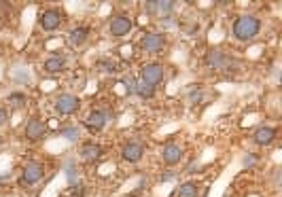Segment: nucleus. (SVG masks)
Returning <instances> with one entry per match:
<instances>
[{
	"mask_svg": "<svg viewBox=\"0 0 282 197\" xmlns=\"http://www.w3.org/2000/svg\"><path fill=\"white\" fill-rule=\"evenodd\" d=\"M263 28V22L259 20L257 15H250V13H244V15H238L236 20L232 22V34L236 40H242V42H248L252 38H257L261 34Z\"/></svg>",
	"mask_w": 282,
	"mask_h": 197,
	"instance_id": "nucleus-1",
	"label": "nucleus"
},
{
	"mask_svg": "<svg viewBox=\"0 0 282 197\" xmlns=\"http://www.w3.org/2000/svg\"><path fill=\"white\" fill-rule=\"evenodd\" d=\"M140 83H144L148 87H157L160 83H164L166 78V66L160 64V62H148V64H142V68H140Z\"/></svg>",
	"mask_w": 282,
	"mask_h": 197,
	"instance_id": "nucleus-2",
	"label": "nucleus"
},
{
	"mask_svg": "<svg viewBox=\"0 0 282 197\" xmlns=\"http://www.w3.org/2000/svg\"><path fill=\"white\" fill-rule=\"evenodd\" d=\"M64 24V13L58 6H47L38 13V26L42 32H56Z\"/></svg>",
	"mask_w": 282,
	"mask_h": 197,
	"instance_id": "nucleus-3",
	"label": "nucleus"
},
{
	"mask_svg": "<svg viewBox=\"0 0 282 197\" xmlns=\"http://www.w3.org/2000/svg\"><path fill=\"white\" fill-rule=\"evenodd\" d=\"M132 28H134V20H132L130 15H126V13L112 15L110 22H108V32H110V36H114V38L128 36V34L132 32Z\"/></svg>",
	"mask_w": 282,
	"mask_h": 197,
	"instance_id": "nucleus-4",
	"label": "nucleus"
},
{
	"mask_svg": "<svg viewBox=\"0 0 282 197\" xmlns=\"http://www.w3.org/2000/svg\"><path fill=\"white\" fill-rule=\"evenodd\" d=\"M166 44H168V38L162 32H144L140 38V49L146 53H162Z\"/></svg>",
	"mask_w": 282,
	"mask_h": 197,
	"instance_id": "nucleus-5",
	"label": "nucleus"
},
{
	"mask_svg": "<svg viewBox=\"0 0 282 197\" xmlns=\"http://www.w3.org/2000/svg\"><path fill=\"white\" fill-rule=\"evenodd\" d=\"M42 178H45V168H42L40 161H28L22 172V186H34L38 184Z\"/></svg>",
	"mask_w": 282,
	"mask_h": 197,
	"instance_id": "nucleus-6",
	"label": "nucleus"
},
{
	"mask_svg": "<svg viewBox=\"0 0 282 197\" xmlns=\"http://www.w3.org/2000/svg\"><path fill=\"white\" fill-rule=\"evenodd\" d=\"M81 108V100L74 94H60L56 100V110L62 114V117H70V114L78 112Z\"/></svg>",
	"mask_w": 282,
	"mask_h": 197,
	"instance_id": "nucleus-7",
	"label": "nucleus"
},
{
	"mask_svg": "<svg viewBox=\"0 0 282 197\" xmlns=\"http://www.w3.org/2000/svg\"><path fill=\"white\" fill-rule=\"evenodd\" d=\"M206 64L214 70H229L234 64V58L229 53H225L223 49H212L206 56Z\"/></svg>",
	"mask_w": 282,
	"mask_h": 197,
	"instance_id": "nucleus-8",
	"label": "nucleus"
},
{
	"mask_svg": "<svg viewBox=\"0 0 282 197\" xmlns=\"http://www.w3.org/2000/svg\"><path fill=\"white\" fill-rule=\"evenodd\" d=\"M182 155H184V150H182L180 144H176V142H166L164 148H162V159L168 168L178 166L182 161Z\"/></svg>",
	"mask_w": 282,
	"mask_h": 197,
	"instance_id": "nucleus-9",
	"label": "nucleus"
},
{
	"mask_svg": "<svg viewBox=\"0 0 282 197\" xmlns=\"http://www.w3.org/2000/svg\"><path fill=\"white\" fill-rule=\"evenodd\" d=\"M276 136H278V130L274 125H259L252 134V142L257 146H270L276 140Z\"/></svg>",
	"mask_w": 282,
	"mask_h": 197,
	"instance_id": "nucleus-10",
	"label": "nucleus"
},
{
	"mask_svg": "<svg viewBox=\"0 0 282 197\" xmlns=\"http://www.w3.org/2000/svg\"><path fill=\"white\" fill-rule=\"evenodd\" d=\"M24 134H26V138H28L30 142H38V140L45 138V134H47V123L40 121V119H36V117H32V119H28V123H26Z\"/></svg>",
	"mask_w": 282,
	"mask_h": 197,
	"instance_id": "nucleus-11",
	"label": "nucleus"
},
{
	"mask_svg": "<svg viewBox=\"0 0 282 197\" xmlns=\"http://www.w3.org/2000/svg\"><path fill=\"white\" fill-rule=\"evenodd\" d=\"M144 157V144H140V142H126L121 148V159L128 161V164H138V161H142Z\"/></svg>",
	"mask_w": 282,
	"mask_h": 197,
	"instance_id": "nucleus-12",
	"label": "nucleus"
},
{
	"mask_svg": "<svg viewBox=\"0 0 282 197\" xmlns=\"http://www.w3.org/2000/svg\"><path fill=\"white\" fill-rule=\"evenodd\" d=\"M66 40H68L70 47H74V49L85 47L87 40H90V28H87V26H76V28H72L68 32Z\"/></svg>",
	"mask_w": 282,
	"mask_h": 197,
	"instance_id": "nucleus-13",
	"label": "nucleus"
},
{
	"mask_svg": "<svg viewBox=\"0 0 282 197\" xmlns=\"http://www.w3.org/2000/svg\"><path fill=\"white\" fill-rule=\"evenodd\" d=\"M78 155H81L85 164H96L104 155V150H102V144H98V142H85L81 150H78Z\"/></svg>",
	"mask_w": 282,
	"mask_h": 197,
	"instance_id": "nucleus-14",
	"label": "nucleus"
},
{
	"mask_svg": "<svg viewBox=\"0 0 282 197\" xmlns=\"http://www.w3.org/2000/svg\"><path fill=\"white\" fill-rule=\"evenodd\" d=\"M42 70H45L47 74H62L66 70V58L60 56V53H54V56L45 58V62H42Z\"/></svg>",
	"mask_w": 282,
	"mask_h": 197,
	"instance_id": "nucleus-15",
	"label": "nucleus"
},
{
	"mask_svg": "<svg viewBox=\"0 0 282 197\" xmlns=\"http://www.w3.org/2000/svg\"><path fill=\"white\" fill-rule=\"evenodd\" d=\"M104 125H106V112L98 110V108H94L90 112V117L85 119V128L90 130V132H102Z\"/></svg>",
	"mask_w": 282,
	"mask_h": 197,
	"instance_id": "nucleus-16",
	"label": "nucleus"
},
{
	"mask_svg": "<svg viewBox=\"0 0 282 197\" xmlns=\"http://www.w3.org/2000/svg\"><path fill=\"white\" fill-rule=\"evenodd\" d=\"M176 197H200V184L198 182H182L176 191Z\"/></svg>",
	"mask_w": 282,
	"mask_h": 197,
	"instance_id": "nucleus-17",
	"label": "nucleus"
},
{
	"mask_svg": "<svg viewBox=\"0 0 282 197\" xmlns=\"http://www.w3.org/2000/svg\"><path fill=\"white\" fill-rule=\"evenodd\" d=\"M134 92H136L140 98H146V100L155 98V89H153V87H148V85H144V83H140V80L134 85Z\"/></svg>",
	"mask_w": 282,
	"mask_h": 197,
	"instance_id": "nucleus-18",
	"label": "nucleus"
},
{
	"mask_svg": "<svg viewBox=\"0 0 282 197\" xmlns=\"http://www.w3.org/2000/svg\"><path fill=\"white\" fill-rule=\"evenodd\" d=\"M6 102L11 104V106H15V108H20V106H24L26 104V96L24 94H20V92H15V94H11L6 98Z\"/></svg>",
	"mask_w": 282,
	"mask_h": 197,
	"instance_id": "nucleus-19",
	"label": "nucleus"
},
{
	"mask_svg": "<svg viewBox=\"0 0 282 197\" xmlns=\"http://www.w3.org/2000/svg\"><path fill=\"white\" fill-rule=\"evenodd\" d=\"M6 119H8V112H6V108H2V106H0V125H4Z\"/></svg>",
	"mask_w": 282,
	"mask_h": 197,
	"instance_id": "nucleus-20",
	"label": "nucleus"
},
{
	"mask_svg": "<svg viewBox=\"0 0 282 197\" xmlns=\"http://www.w3.org/2000/svg\"><path fill=\"white\" fill-rule=\"evenodd\" d=\"M64 134L70 138V140H76V128H72V130H64Z\"/></svg>",
	"mask_w": 282,
	"mask_h": 197,
	"instance_id": "nucleus-21",
	"label": "nucleus"
},
{
	"mask_svg": "<svg viewBox=\"0 0 282 197\" xmlns=\"http://www.w3.org/2000/svg\"><path fill=\"white\" fill-rule=\"evenodd\" d=\"M0 144H2V136H0Z\"/></svg>",
	"mask_w": 282,
	"mask_h": 197,
	"instance_id": "nucleus-22",
	"label": "nucleus"
}]
</instances>
